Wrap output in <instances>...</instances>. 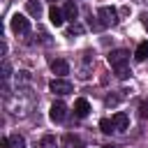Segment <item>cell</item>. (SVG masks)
<instances>
[{
    "mask_svg": "<svg viewBox=\"0 0 148 148\" xmlns=\"http://www.w3.org/2000/svg\"><path fill=\"white\" fill-rule=\"evenodd\" d=\"M97 18H99V25H102V28L118 25V12H116L113 7H99V9H97Z\"/></svg>",
    "mask_w": 148,
    "mask_h": 148,
    "instance_id": "cell-1",
    "label": "cell"
},
{
    "mask_svg": "<svg viewBox=\"0 0 148 148\" xmlns=\"http://www.w3.org/2000/svg\"><path fill=\"white\" fill-rule=\"evenodd\" d=\"M127 60H130V51H125V49H116V51H111V53H109V65H111L113 69L125 67V65H127Z\"/></svg>",
    "mask_w": 148,
    "mask_h": 148,
    "instance_id": "cell-2",
    "label": "cell"
},
{
    "mask_svg": "<svg viewBox=\"0 0 148 148\" xmlns=\"http://www.w3.org/2000/svg\"><path fill=\"white\" fill-rule=\"evenodd\" d=\"M9 25H12V30H14L16 35H25V32H30V21H28L23 14H14L12 21H9Z\"/></svg>",
    "mask_w": 148,
    "mask_h": 148,
    "instance_id": "cell-3",
    "label": "cell"
},
{
    "mask_svg": "<svg viewBox=\"0 0 148 148\" xmlns=\"http://www.w3.org/2000/svg\"><path fill=\"white\" fill-rule=\"evenodd\" d=\"M49 88H51V92H56V95H69V92L74 90V86H72L69 81H65V79H53V81L49 83Z\"/></svg>",
    "mask_w": 148,
    "mask_h": 148,
    "instance_id": "cell-4",
    "label": "cell"
},
{
    "mask_svg": "<svg viewBox=\"0 0 148 148\" xmlns=\"http://www.w3.org/2000/svg\"><path fill=\"white\" fill-rule=\"evenodd\" d=\"M49 118H51L53 123H62V120L67 118V106H65L62 102H53V104H51V111H49Z\"/></svg>",
    "mask_w": 148,
    "mask_h": 148,
    "instance_id": "cell-5",
    "label": "cell"
},
{
    "mask_svg": "<svg viewBox=\"0 0 148 148\" xmlns=\"http://www.w3.org/2000/svg\"><path fill=\"white\" fill-rule=\"evenodd\" d=\"M51 72H53L58 79H62V76H67V74H69V62H67V60H62V58H58V60H53V62H51Z\"/></svg>",
    "mask_w": 148,
    "mask_h": 148,
    "instance_id": "cell-6",
    "label": "cell"
},
{
    "mask_svg": "<svg viewBox=\"0 0 148 148\" xmlns=\"http://www.w3.org/2000/svg\"><path fill=\"white\" fill-rule=\"evenodd\" d=\"M111 120H113V125H116V132H125V130H127V125H130V118H127V113H125V111H116Z\"/></svg>",
    "mask_w": 148,
    "mask_h": 148,
    "instance_id": "cell-7",
    "label": "cell"
},
{
    "mask_svg": "<svg viewBox=\"0 0 148 148\" xmlns=\"http://www.w3.org/2000/svg\"><path fill=\"white\" fill-rule=\"evenodd\" d=\"M49 21H51L56 28H60V25L65 23V14H62V9H58L56 5H51V9H49Z\"/></svg>",
    "mask_w": 148,
    "mask_h": 148,
    "instance_id": "cell-8",
    "label": "cell"
},
{
    "mask_svg": "<svg viewBox=\"0 0 148 148\" xmlns=\"http://www.w3.org/2000/svg\"><path fill=\"white\" fill-rule=\"evenodd\" d=\"M62 14H65L67 21H76V16H79V7H76V2H74V0H67L65 7H62Z\"/></svg>",
    "mask_w": 148,
    "mask_h": 148,
    "instance_id": "cell-9",
    "label": "cell"
},
{
    "mask_svg": "<svg viewBox=\"0 0 148 148\" xmlns=\"http://www.w3.org/2000/svg\"><path fill=\"white\" fill-rule=\"evenodd\" d=\"M74 113H76L79 118H86V116L90 113V104H88V99H83V97L76 99V102H74Z\"/></svg>",
    "mask_w": 148,
    "mask_h": 148,
    "instance_id": "cell-10",
    "label": "cell"
},
{
    "mask_svg": "<svg viewBox=\"0 0 148 148\" xmlns=\"http://www.w3.org/2000/svg\"><path fill=\"white\" fill-rule=\"evenodd\" d=\"M146 58H148V39H146V42H141V44L136 46V51H134V60L143 62Z\"/></svg>",
    "mask_w": 148,
    "mask_h": 148,
    "instance_id": "cell-11",
    "label": "cell"
},
{
    "mask_svg": "<svg viewBox=\"0 0 148 148\" xmlns=\"http://www.w3.org/2000/svg\"><path fill=\"white\" fill-rule=\"evenodd\" d=\"M25 9H28V14H32V16H39V14H42V5H39V0H28Z\"/></svg>",
    "mask_w": 148,
    "mask_h": 148,
    "instance_id": "cell-12",
    "label": "cell"
},
{
    "mask_svg": "<svg viewBox=\"0 0 148 148\" xmlns=\"http://www.w3.org/2000/svg\"><path fill=\"white\" fill-rule=\"evenodd\" d=\"M9 148H25V139L21 134H12L9 136Z\"/></svg>",
    "mask_w": 148,
    "mask_h": 148,
    "instance_id": "cell-13",
    "label": "cell"
},
{
    "mask_svg": "<svg viewBox=\"0 0 148 148\" xmlns=\"http://www.w3.org/2000/svg\"><path fill=\"white\" fill-rule=\"evenodd\" d=\"M99 130H102L104 134H111V132H116V125H113V120L104 118V120H99Z\"/></svg>",
    "mask_w": 148,
    "mask_h": 148,
    "instance_id": "cell-14",
    "label": "cell"
},
{
    "mask_svg": "<svg viewBox=\"0 0 148 148\" xmlns=\"http://www.w3.org/2000/svg\"><path fill=\"white\" fill-rule=\"evenodd\" d=\"M42 148H58V141H56V136L46 134V136L42 139Z\"/></svg>",
    "mask_w": 148,
    "mask_h": 148,
    "instance_id": "cell-15",
    "label": "cell"
},
{
    "mask_svg": "<svg viewBox=\"0 0 148 148\" xmlns=\"http://www.w3.org/2000/svg\"><path fill=\"white\" fill-rule=\"evenodd\" d=\"M65 146H79L81 148V141H79V136H74V134H65Z\"/></svg>",
    "mask_w": 148,
    "mask_h": 148,
    "instance_id": "cell-16",
    "label": "cell"
},
{
    "mask_svg": "<svg viewBox=\"0 0 148 148\" xmlns=\"http://www.w3.org/2000/svg\"><path fill=\"white\" fill-rule=\"evenodd\" d=\"M116 74H118V79H127V76H130L127 65H125V67H118V69H116Z\"/></svg>",
    "mask_w": 148,
    "mask_h": 148,
    "instance_id": "cell-17",
    "label": "cell"
},
{
    "mask_svg": "<svg viewBox=\"0 0 148 148\" xmlns=\"http://www.w3.org/2000/svg\"><path fill=\"white\" fill-rule=\"evenodd\" d=\"M9 72H12L9 62H2V79H9Z\"/></svg>",
    "mask_w": 148,
    "mask_h": 148,
    "instance_id": "cell-18",
    "label": "cell"
},
{
    "mask_svg": "<svg viewBox=\"0 0 148 148\" xmlns=\"http://www.w3.org/2000/svg\"><path fill=\"white\" fill-rule=\"evenodd\" d=\"M139 116H141V118H148V104H146V102L139 106Z\"/></svg>",
    "mask_w": 148,
    "mask_h": 148,
    "instance_id": "cell-19",
    "label": "cell"
},
{
    "mask_svg": "<svg viewBox=\"0 0 148 148\" xmlns=\"http://www.w3.org/2000/svg\"><path fill=\"white\" fill-rule=\"evenodd\" d=\"M141 23H143V28L148 30V12H141Z\"/></svg>",
    "mask_w": 148,
    "mask_h": 148,
    "instance_id": "cell-20",
    "label": "cell"
},
{
    "mask_svg": "<svg viewBox=\"0 0 148 148\" xmlns=\"http://www.w3.org/2000/svg\"><path fill=\"white\" fill-rule=\"evenodd\" d=\"M0 146H2V148H9V136H2V139H0Z\"/></svg>",
    "mask_w": 148,
    "mask_h": 148,
    "instance_id": "cell-21",
    "label": "cell"
},
{
    "mask_svg": "<svg viewBox=\"0 0 148 148\" xmlns=\"http://www.w3.org/2000/svg\"><path fill=\"white\" fill-rule=\"evenodd\" d=\"M102 148H116V146H102Z\"/></svg>",
    "mask_w": 148,
    "mask_h": 148,
    "instance_id": "cell-22",
    "label": "cell"
},
{
    "mask_svg": "<svg viewBox=\"0 0 148 148\" xmlns=\"http://www.w3.org/2000/svg\"><path fill=\"white\" fill-rule=\"evenodd\" d=\"M49 2H53V5H56V2H58V0H49Z\"/></svg>",
    "mask_w": 148,
    "mask_h": 148,
    "instance_id": "cell-23",
    "label": "cell"
}]
</instances>
